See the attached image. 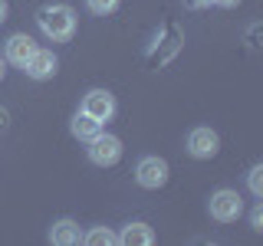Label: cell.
I'll list each match as a JSON object with an SVG mask.
<instances>
[{
  "instance_id": "2e32d148",
  "label": "cell",
  "mask_w": 263,
  "mask_h": 246,
  "mask_svg": "<svg viewBox=\"0 0 263 246\" xmlns=\"http://www.w3.org/2000/svg\"><path fill=\"white\" fill-rule=\"evenodd\" d=\"M7 128H10V112H7V109H0V135H4Z\"/></svg>"
},
{
  "instance_id": "ba28073f",
  "label": "cell",
  "mask_w": 263,
  "mask_h": 246,
  "mask_svg": "<svg viewBox=\"0 0 263 246\" xmlns=\"http://www.w3.org/2000/svg\"><path fill=\"white\" fill-rule=\"evenodd\" d=\"M56 56H53V49H33V56L27 59V66H23V72H27L30 79H36V82H43V79H49L56 72Z\"/></svg>"
},
{
  "instance_id": "9a60e30c",
  "label": "cell",
  "mask_w": 263,
  "mask_h": 246,
  "mask_svg": "<svg viewBox=\"0 0 263 246\" xmlns=\"http://www.w3.org/2000/svg\"><path fill=\"white\" fill-rule=\"evenodd\" d=\"M250 227L253 230H263V207L257 203V207H253V213H250Z\"/></svg>"
},
{
  "instance_id": "3957f363",
  "label": "cell",
  "mask_w": 263,
  "mask_h": 246,
  "mask_svg": "<svg viewBox=\"0 0 263 246\" xmlns=\"http://www.w3.org/2000/svg\"><path fill=\"white\" fill-rule=\"evenodd\" d=\"M208 210H211V217L217 220V223H234V220L240 217V210H243L240 194H237V191H227V187H220V191L211 194Z\"/></svg>"
},
{
  "instance_id": "d6986e66",
  "label": "cell",
  "mask_w": 263,
  "mask_h": 246,
  "mask_svg": "<svg viewBox=\"0 0 263 246\" xmlns=\"http://www.w3.org/2000/svg\"><path fill=\"white\" fill-rule=\"evenodd\" d=\"M214 4H220V7H237L240 0H214Z\"/></svg>"
},
{
  "instance_id": "4fadbf2b",
  "label": "cell",
  "mask_w": 263,
  "mask_h": 246,
  "mask_svg": "<svg viewBox=\"0 0 263 246\" xmlns=\"http://www.w3.org/2000/svg\"><path fill=\"white\" fill-rule=\"evenodd\" d=\"M247 187L253 197H263V164H253L250 174H247Z\"/></svg>"
},
{
  "instance_id": "8992f818",
  "label": "cell",
  "mask_w": 263,
  "mask_h": 246,
  "mask_svg": "<svg viewBox=\"0 0 263 246\" xmlns=\"http://www.w3.org/2000/svg\"><path fill=\"white\" fill-rule=\"evenodd\" d=\"M187 154L197 161H208L214 158V154L220 151V138H217V131H211V128H194L191 135H187Z\"/></svg>"
},
{
  "instance_id": "7a4b0ae2",
  "label": "cell",
  "mask_w": 263,
  "mask_h": 246,
  "mask_svg": "<svg viewBox=\"0 0 263 246\" xmlns=\"http://www.w3.org/2000/svg\"><path fill=\"white\" fill-rule=\"evenodd\" d=\"M86 154H89V161L99 164V168H112L115 161L122 158V141L115 135H109V131H99L96 138H89L86 141Z\"/></svg>"
},
{
  "instance_id": "7c38bea8",
  "label": "cell",
  "mask_w": 263,
  "mask_h": 246,
  "mask_svg": "<svg viewBox=\"0 0 263 246\" xmlns=\"http://www.w3.org/2000/svg\"><path fill=\"white\" fill-rule=\"evenodd\" d=\"M82 243H86V246H112L115 243V233H112L109 227H92V230L82 233Z\"/></svg>"
},
{
  "instance_id": "52a82bcc",
  "label": "cell",
  "mask_w": 263,
  "mask_h": 246,
  "mask_svg": "<svg viewBox=\"0 0 263 246\" xmlns=\"http://www.w3.org/2000/svg\"><path fill=\"white\" fill-rule=\"evenodd\" d=\"M33 49H36L33 36H27V33H13V36L7 39V46H4V59L10 66H16V69H23L27 59L33 56Z\"/></svg>"
},
{
  "instance_id": "5b68a950",
  "label": "cell",
  "mask_w": 263,
  "mask_h": 246,
  "mask_svg": "<svg viewBox=\"0 0 263 246\" xmlns=\"http://www.w3.org/2000/svg\"><path fill=\"white\" fill-rule=\"evenodd\" d=\"M86 115H92L96 121H109L115 115V95L109 89H89L86 95H82V109Z\"/></svg>"
},
{
  "instance_id": "9c48e42d",
  "label": "cell",
  "mask_w": 263,
  "mask_h": 246,
  "mask_svg": "<svg viewBox=\"0 0 263 246\" xmlns=\"http://www.w3.org/2000/svg\"><path fill=\"white\" fill-rule=\"evenodd\" d=\"M115 243H122V246H152L155 243V230L142 223V220H132V223H125L115 233Z\"/></svg>"
},
{
  "instance_id": "8fae6325",
  "label": "cell",
  "mask_w": 263,
  "mask_h": 246,
  "mask_svg": "<svg viewBox=\"0 0 263 246\" xmlns=\"http://www.w3.org/2000/svg\"><path fill=\"white\" fill-rule=\"evenodd\" d=\"M69 131H72V138H79V141H89V138H96L99 131H102V121H96L92 115H86V112H76L72 121H69Z\"/></svg>"
},
{
  "instance_id": "ac0fdd59",
  "label": "cell",
  "mask_w": 263,
  "mask_h": 246,
  "mask_svg": "<svg viewBox=\"0 0 263 246\" xmlns=\"http://www.w3.org/2000/svg\"><path fill=\"white\" fill-rule=\"evenodd\" d=\"M187 7H208V4H214V0H184Z\"/></svg>"
},
{
  "instance_id": "ffe728a7",
  "label": "cell",
  "mask_w": 263,
  "mask_h": 246,
  "mask_svg": "<svg viewBox=\"0 0 263 246\" xmlns=\"http://www.w3.org/2000/svg\"><path fill=\"white\" fill-rule=\"evenodd\" d=\"M4 72H7V59H0V79H4Z\"/></svg>"
},
{
  "instance_id": "277c9868",
  "label": "cell",
  "mask_w": 263,
  "mask_h": 246,
  "mask_svg": "<svg viewBox=\"0 0 263 246\" xmlns=\"http://www.w3.org/2000/svg\"><path fill=\"white\" fill-rule=\"evenodd\" d=\"M135 180L138 187H145V191H158V187L168 184V161L164 158H155V154H148L135 164Z\"/></svg>"
},
{
  "instance_id": "5bb4252c",
  "label": "cell",
  "mask_w": 263,
  "mask_h": 246,
  "mask_svg": "<svg viewBox=\"0 0 263 246\" xmlns=\"http://www.w3.org/2000/svg\"><path fill=\"white\" fill-rule=\"evenodd\" d=\"M86 7H89V13L105 16V13H112L115 7H119V0H86Z\"/></svg>"
},
{
  "instance_id": "30bf717a",
  "label": "cell",
  "mask_w": 263,
  "mask_h": 246,
  "mask_svg": "<svg viewBox=\"0 0 263 246\" xmlns=\"http://www.w3.org/2000/svg\"><path fill=\"white\" fill-rule=\"evenodd\" d=\"M49 243H53V246H76V243H82L79 223H76V220H69V217L56 220L53 230H49Z\"/></svg>"
},
{
  "instance_id": "e0dca14e",
  "label": "cell",
  "mask_w": 263,
  "mask_h": 246,
  "mask_svg": "<svg viewBox=\"0 0 263 246\" xmlns=\"http://www.w3.org/2000/svg\"><path fill=\"white\" fill-rule=\"evenodd\" d=\"M7 13H10V7H7V0H0V23L7 20Z\"/></svg>"
},
{
  "instance_id": "6da1fadb",
  "label": "cell",
  "mask_w": 263,
  "mask_h": 246,
  "mask_svg": "<svg viewBox=\"0 0 263 246\" xmlns=\"http://www.w3.org/2000/svg\"><path fill=\"white\" fill-rule=\"evenodd\" d=\"M36 27L49 43H69L76 33V10L69 4H43L36 10Z\"/></svg>"
}]
</instances>
